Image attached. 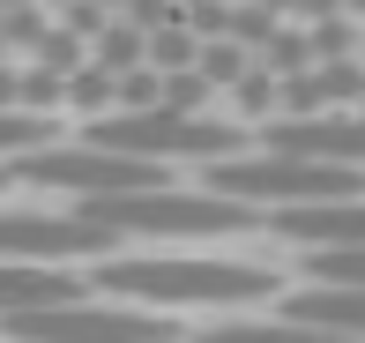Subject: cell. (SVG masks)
<instances>
[{
	"mask_svg": "<svg viewBox=\"0 0 365 343\" xmlns=\"http://www.w3.org/2000/svg\"><path fill=\"white\" fill-rule=\"evenodd\" d=\"M105 291L142 306H246V299H276V269L261 261H217V254H127L105 261Z\"/></svg>",
	"mask_w": 365,
	"mask_h": 343,
	"instance_id": "6da1fadb",
	"label": "cell"
},
{
	"mask_svg": "<svg viewBox=\"0 0 365 343\" xmlns=\"http://www.w3.org/2000/svg\"><path fill=\"white\" fill-rule=\"evenodd\" d=\"M343 15H351V23H365V0H343Z\"/></svg>",
	"mask_w": 365,
	"mask_h": 343,
	"instance_id": "9a60e30c",
	"label": "cell"
},
{
	"mask_svg": "<svg viewBox=\"0 0 365 343\" xmlns=\"http://www.w3.org/2000/svg\"><path fill=\"white\" fill-rule=\"evenodd\" d=\"M97 224L112 232H142V239H231L254 232V209L231 202V194H187V187H149V194H97L82 202Z\"/></svg>",
	"mask_w": 365,
	"mask_h": 343,
	"instance_id": "3957f363",
	"label": "cell"
},
{
	"mask_svg": "<svg viewBox=\"0 0 365 343\" xmlns=\"http://www.w3.org/2000/svg\"><path fill=\"white\" fill-rule=\"evenodd\" d=\"M82 299V276L60 261H0V314H30V306Z\"/></svg>",
	"mask_w": 365,
	"mask_h": 343,
	"instance_id": "30bf717a",
	"label": "cell"
},
{
	"mask_svg": "<svg viewBox=\"0 0 365 343\" xmlns=\"http://www.w3.org/2000/svg\"><path fill=\"white\" fill-rule=\"evenodd\" d=\"M194 75H202V90H231V83L246 75V45H231V38H202Z\"/></svg>",
	"mask_w": 365,
	"mask_h": 343,
	"instance_id": "4fadbf2b",
	"label": "cell"
},
{
	"mask_svg": "<svg viewBox=\"0 0 365 343\" xmlns=\"http://www.w3.org/2000/svg\"><path fill=\"white\" fill-rule=\"evenodd\" d=\"M276 232L298 239V247H365V194L306 202V209H276Z\"/></svg>",
	"mask_w": 365,
	"mask_h": 343,
	"instance_id": "9c48e42d",
	"label": "cell"
},
{
	"mask_svg": "<svg viewBox=\"0 0 365 343\" xmlns=\"http://www.w3.org/2000/svg\"><path fill=\"white\" fill-rule=\"evenodd\" d=\"M38 8H45V15H53V8H68V0H38Z\"/></svg>",
	"mask_w": 365,
	"mask_h": 343,
	"instance_id": "2e32d148",
	"label": "cell"
},
{
	"mask_svg": "<svg viewBox=\"0 0 365 343\" xmlns=\"http://www.w3.org/2000/svg\"><path fill=\"white\" fill-rule=\"evenodd\" d=\"M15 179H30V187H60V194H82V202H97V194H149V187H172L164 165H149V157H127V150H105V142H68V150H30V157H8Z\"/></svg>",
	"mask_w": 365,
	"mask_h": 343,
	"instance_id": "5b68a950",
	"label": "cell"
},
{
	"mask_svg": "<svg viewBox=\"0 0 365 343\" xmlns=\"http://www.w3.org/2000/svg\"><path fill=\"white\" fill-rule=\"evenodd\" d=\"M194 343H358V336L313 329V321H224V329H209Z\"/></svg>",
	"mask_w": 365,
	"mask_h": 343,
	"instance_id": "7c38bea8",
	"label": "cell"
},
{
	"mask_svg": "<svg viewBox=\"0 0 365 343\" xmlns=\"http://www.w3.org/2000/svg\"><path fill=\"white\" fill-rule=\"evenodd\" d=\"M120 232L97 224L90 209H68V217H38V209H0V261H82V254H112Z\"/></svg>",
	"mask_w": 365,
	"mask_h": 343,
	"instance_id": "52a82bcc",
	"label": "cell"
},
{
	"mask_svg": "<svg viewBox=\"0 0 365 343\" xmlns=\"http://www.w3.org/2000/svg\"><path fill=\"white\" fill-rule=\"evenodd\" d=\"M90 142L105 150H127V157H194V165H217V157H239L246 150V127L231 120H209V112H172V105H142V112H97L90 120Z\"/></svg>",
	"mask_w": 365,
	"mask_h": 343,
	"instance_id": "277c9868",
	"label": "cell"
},
{
	"mask_svg": "<svg viewBox=\"0 0 365 343\" xmlns=\"http://www.w3.org/2000/svg\"><path fill=\"white\" fill-rule=\"evenodd\" d=\"M0 187H8V165H0Z\"/></svg>",
	"mask_w": 365,
	"mask_h": 343,
	"instance_id": "e0dca14e",
	"label": "cell"
},
{
	"mask_svg": "<svg viewBox=\"0 0 365 343\" xmlns=\"http://www.w3.org/2000/svg\"><path fill=\"white\" fill-rule=\"evenodd\" d=\"M306 269L313 284H365V247H313Z\"/></svg>",
	"mask_w": 365,
	"mask_h": 343,
	"instance_id": "5bb4252c",
	"label": "cell"
},
{
	"mask_svg": "<svg viewBox=\"0 0 365 343\" xmlns=\"http://www.w3.org/2000/svg\"><path fill=\"white\" fill-rule=\"evenodd\" d=\"M209 194H231L246 209H306V202H343V194H365V172L351 165H321V157H291V150H261V157H217L202 179Z\"/></svg>",
	"mask_w": 365,
	"mask_h": 343,
	"instance_id": "7a4b0ae2",
	"label": "cell"
},
{
	"mask_svg": "<svg viewBox=\"0 0 365 343\" xmlns=\"http://www.w3.org/2000/svg\"><path fill=\"white\" fill-rule=\"evenodd\" d=\"M284 321H313V329H336V336H358L365 343V284H306L276 306Z\"/></svg>",
	"mask_w": 365,
	"mask_h": 343,
	"instance_id": "8fae6325",
	"label": "cell"
},
{
	"mask_svg": "<svg viewBox=\"0 0 365 343\" xmlns=\"http://www.w3.org/2000/svg\"><path fill=\"white\" fill-rule=\"evenodd\" d=\"M261 142L291 150V157H321V165L365 172V112L358 105H343V112H276V120H261Z\"/></svg>",
	"mask_w": 365,
	"mask_h": 343,
	"instance_id": "ba28073f",
	"label": "cell"
},
{
	"mask_svg": "<svg viewBox=\"0 0 365 343\" xmlns=\"http://www.w3.org/2000/svg\"><path fill=\"white\" fill-rule=\"evenodd\" d=\"M0 336H15V343H179V329L164 314L97 306V299H60V306H30V314H0Z\"/></svg>",
	"mask_w": 365,
	"mask_h": 343,
	"instance_id": "8992f818",
	"label": "cell"
}]
</instances>
